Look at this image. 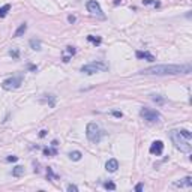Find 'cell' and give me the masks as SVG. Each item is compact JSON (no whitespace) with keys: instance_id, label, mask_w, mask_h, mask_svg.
<instances>
[{"instance_id":"1","label":"cell","mask_w":192,"mask_h":192,"mask_svg":"<svg viewBox=\"0 0 192 192\" xmlns=\"http://www.w3.org/2000/svg\"><path fill=\"white\" fill-rule=\"evenodd\" d=\"M192 71L191 65H155L141 71L144 75H179L189 74Z\"/></svg>"},{"instance_id":"2","label":"cell","mask_w":192,"mask_h":192,"mask_svg":"<svg viewBox=\"0 0 192 192\" xmlns=\"http://www.w3.org/2000/svg\"><path fill=\"white\" fill-rule=\"evenodd\" d=\"M173 144L183 153H191L192 150V134L188 129H173L170 132Z\"/></svg>"},{"instance_id":"3","label":"cell","mask_w":192,"mask_h":192,"mask_svg":"<svg viewBox=\"0 0 192 192\" xmlns=\"http://www.w3.org/2000/svg\"><path fill=\"white\" fill-rule=\"evenodd\" d=\"M86 135H87V140H89L90 143L98 144L101 141L102 135H104V131L99 128V125H96V123H89L86 128Z\"/></svg>"},{"instance_id":"4","label":"cell","mask_w":192,"mask_h":192,"mask_svg":"<svg viewBox=\"0 0 192 192\" xmlns=\"http://www.w3.org/2000/svg\"><path fill=\"white\" fill-rule=\"evenodd\" d=\"M83 74H87V75H93V74H98V72H105L108 71V65L104 63V62H92L89 65H84L80 69Z\"/></svg>"},{"instance_id":"5","label":"cell","mask_w":192,"mask_h":192,"mask_svg":"<svg viewBox=\"0 0 192 192\" xmlns=\"http://www.w3.org/2000/svg\"><path fill=\"white\" fill-rule=\"evenodd\" d=\"M140 116L143 117L144 120L150 122V123H156V122H159V120H161V114H159V113H158L156 110L147 108V107L141 108V111H140Z\"/></svg>"},{"instance_id":"6","label":"cell","mask_w":192,"mask_h":192,"mask_svg":"<svg viewBox=\"0 0 192 192\" xmlns=\"http://www.w3.org/2000/svg\"><path fill=\"white\" fill-rule=\"evenodd\" d=\"M23 84V77H11V78H6L3 83H2V87L5 90H15L18 89L20 86Z\"/></svg>"},{"instance_id":"7","label":"cell","mask_w":192,"mask_h":192,"mask_svg":"<svg viewBox=\"0 0 192 192\" xmlns=\"http://www.w3.org/2000/svg\"><path fill=\"white\" fill-rule=\"evenodd\" d=\"M87 9H89L90 14L104 18V12H102V9H101V5H99L96 0H89V2H87Z\"/></svg>"},{"instance_id":"8","label":"cell","mask_w":192,"mask_h":192,"mask_svg":"<svg viewBox=\"0 0 192 192\" xmlns=\"http://www.w3.org/2000/svg\"><path fill=\"white\" fill-rule=\"evenodd\" d=\"M164 152V143L162 141H153L152 146H150V153L152 155H156V156H161Z\"/></svg>"},{"instance_id":"9","label":"cell","mask_w":192,"mask_h":192,"mask_svg":"<svg viewBox=\"0 0 192 192\" xmlns=\"http://www.w3.org/2000/svg\"><path fill=\"white\" fill-rule=\"evenodd\" d=\"M174 186H177V188H192V177H185L179 182H174Z\"/></svg>"},{"instance_id":"10","label":"cell","mask_w":192,"mask_h":192,"mask_svg":"<svg viewBox=\"0 0 192 192\" xmlns=\"http://www.w3.org/2000/svg\"><path fill=\"white\" fill-rule=\"evenodd\" d=\"M137 59H146L147 62H155L156 59H155L153 54H150L149 51H137Z\"/></svg>"},{"instance_id":"11","label":"cell","mask_w":192,"mask_h":192,"mask_svg":"<svg viewBox=\"0 0 192 192\" xmlns=\"http://www.w3.org/2000/svg\"><path fill=\"white\" fill-rule=\"evenodd\" d=\"M44 155L45 156H56L57 155V141L54 140L53 143H51V149H44Z\"/></svg>"},{"instance_id":"12","label":"cell","mask_w":192,"mask_h":192,"mask_svg":"<svg viewBox=\"0 0 192 192\" xmlns=\"http://www.w3.org/2000/svg\"><path fill=\"white\" fill-rule=\"evenodd\" d=\"M105 168H107V171H110V173L117 171V168H119V162H117V159H110V161H107Z\"/></svg>"},{"instance_id":"13","label":"cell","mask_w":192,"mask_h":192,"mask_svg":"<svg viewBox=\"0 0 192 192\" xmlns=\"http://www.w3.org/2000/svg\"><path fill=\"white\" fill-rule=\"evenodd\" d=\"M65 51H66V54L63 56V62L68 63V62H69V59H71V56H74V54L77 53V50H75V47H71V45H69V47H66Z\"/></svg>"},{"instance_id":"14","label":"cell","mask_w":192,"mask_h":192,"mask_svg":"<svg viewBox=\"0 0 192 192\" xmlns=\"http://www.w3.org/2000/svg\"><path fill=\"white\" fill-rule=\"evenodd\" d=\"M26 32H27V24H26V23H23V24H20L18 29L15 30V33H14V38H20V36H23Z\"/></svg>"},{"instance_id":"15","label":"cell","mask_w":192,"mask_h":192,"mask_svg":"<svg viewBox=\"0 0 192 192\" xmlns=\"http://www.w3.org/2000/svg\"><path fill=\"white\" fill-rule=\"evenodd\" d=\"M24 167H21V165H17L14 170H12V176L14 177H21V176H24Z\"/></svg>"},{"instance_id":"16","label":"cell","mask_w":192,"mask_h":192,"mask_svg":"<svg viewBox=\"0 0 192 192\" xmlns=\"http://www.w3.org/2000/svg\"><path fill=\"white\" fill-rule=\"evenodd\" d=\"M30 47L33 48V50H36V51H39L41 50V41H38V39H30Z\"/></svg>"},{"instance_id":"17","label":"cell","mask_w":192,"mask_h":192,"mask_svg":"<svg viewBox=\"0 0 192 192\" xmlns=\"http://www.w3.org/2000/svg\"><path fill=\"white\" fill-rule=\"evenodd\" d=\"M81 156H83V155H81V152H78V150H75V152H71V153H69V158H71L72 161H80V159H81Z\"/></svg>"},{"instance_id":"18","label":"cell","mask_w":192,"mask_h":192,"mask_svg":"<svg viewBox=\"0 0 192 192\" xmlns=\"http://www.w3.org/2000/svg\"><path fill=\"white\" fill-rule=\"evenodd\" d=\"M9 11H11V5H9V3H8V5H5V6H2V8H0V17H2V18H3V17H6V14H8Z\"/></svg>"},{"instance_id":"19","label":"cell","mask_w":192,"mask_h":192,"mask_svg":"<svg viewBox=\"0 0 192 192\" xmlns=\"http://www.w3.org/2000/svg\"><path fill=\"white\" fill-rule=\"evenodd\" d=\"M152 99H153L156 104H164L165 102V98H162V96H159V95H152Z\"/></svg>"},{"instance_id":"20","label":"cell","mask_w":192,"mask_h":192,"mask_svg":"<svg viewBox=\"0 0 192 192\" xmlns=\"http://www.w3.org/2000/svg\"><path fill=\"white\" fill-rule=\"evenodd\" d=\"M9 56L14 59H18L20 57V51L17 50V48H12V50H9Z\"/></svg>"},{"instance_id":"21","label":"cell","mask_w":192,"mask_h":192,"mask_svg":"<svg viewBox=\"0 0 192 192\" xmlns=\"http://www.w3.org/2000/svg\"><path fill=\"white\" fill-rule=\"evenodd\" d=\"M143 5H153V6H161L158 0H143Z\"/></svg>"},{"instance_id":"22","label":"cell","mask_w":192,"mask_h":192,"mask_svg":"<svg viewBox=\"0 0 192 192\" xmlns=\"http://www.w3.org/2000/svg\"><path fill=\"white\" fill-rule=\"evenodd\" d=\"M104 188H105V189H110V191H114L116 185L113 182H107V183H104Z\"/></svg>"},{"instance_id":"23","label":"cell","mask_w":192,"mask_h":192,"mask_svg":"<svg viewBox=\"0 0 192 192\" xmlns=\"http://www.w3.org/2000/svg\"><path fill=\"white\" fill-rule=\"evenodd\" d=\"M87 39H89L90 42L96 44V45H99V44H101V38H95V36H92V35H90V36H87Z\"/></svg>"},{"instance_id":"24","label":"cell","mask_w":192,"mask_h":192,"mask_svg":"<svg viewBox=\"0 0 192 192\" xmlns=\"http://www.w3.org/2000/svg\"><path fill=\"white\" fill-rule=\"evenodd\" d=\"M66 189L68 191H71V192H78V188L75 186V185H68Z\"/></svg>"},{"instance_id":"25","label":"cell","mask_w":192,"mask_h":192,"mask_svg":"<svg viewBox=\"0 0 192 192\" xmlns=\"http://www.w3.org/2000/svg\"><path fill=\"white\" fill-rule=\"evenodd\" d=\"M6 161H8V162H17V161H18V156H8Z\"/></svg>"},{"instance_id":"26","label":"cell","mask_w":192,"mask_h":192,"mask_svg":"<svg viewBox=\"0 0 192 192\" xmlns=\"http://www.w3.org/2000/svg\"><path fill=\"white\" fill-rule=\"evenodd\" d=\"M135 191H137V192H141V191H143V183H138V185L135 186Z\"/></svg>"},{"instance_id":"27","label":"cell","mask_w":192,"mask_h":192,"mask_svg":"<svg viewBox=\"0 0 192 192\" xmlns=\"http://www.w3.org/2000/svg\"><path fill=\"white\" fill-rule=\"evenodd\" d=\"M113 116H114V117H122V111H113Z\"/></svg>"},{"instance_id":"28","label":"cell","mask_w":192,"mask_h":192,"mask_svg":"<svg viewBox=\"0 0 192 192\" xmlns=\"http://www.w3.org/2000/svg\"><path fill=\"white\" fill-rule=\"evenodd\" d=\"M75 17H74V15H69V17H68V21H69V23H75Z\"/></svg>"},{"instance_id":"29","label":"cell","mask_w":192,"mask_h":192,"mask_svg":"<svg viewBox=\"0 0 192 192\" xmlns=\"http://www.w3.org/2000/svg\"><path fill=\"white\" fill-rule=\"evenodd\" d=\"M45 135H47V131H41V132H39V137H41V138L45 137Z\"/></svg>"},{"instance_id":"30","label":"cell","mask_w":192,"mask_h":192,"mask_svg":"<svg viewBox=\"0 0 192 192\" xmlns=\"http://www.w3.org/2000/svg\"><path fill=\"white\" fill-rule=\"evenodd\" d=\"M30 69H32V71H38V68H36V66H33V65H30Z\"/></svg>"},{"instance_id":"31","label":"cell","mask_w":192,"mask_h":192,"mask_svg":"<svg viewBox=\"0 0 192 192\" xmlns=\"http://www.w3.org/2000/svg\"><path fill=\"white\" fill-rule=\"evenodd\" d=\"M123 0H114V5H119V3H122Z\"/></svg>"}]
</instances>
